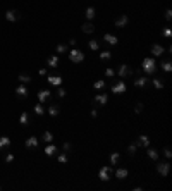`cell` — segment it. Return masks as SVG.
Segmentation results:
<instances>
[{"label": "cell", "mask_w": 172, "mask_h": 191, "mask_svg": "<svg viewBox=\"0 0 172 191\" xmlns=\"http://www.w3.org/2000/svg\"><path fill=\"white\" fill-rule=\"evenodd\" d=\"M141 71L146 74V76H151V74L157 72V62H155L153 57H146V59H143Z\"/></svg>", "instance_id": "cell-1"}, {"label": "cell", "mask_w": 172, "mask_h": 191, "mask_svg": "<svg viewBox=\"0 0 172 191\" xmlns=\"http://www.w3.org/2000/svg\"><path fill=\"white\" fill-rule=\"evenodd\" d=\"M117 74H119L120 78H131L134 74V69L129 64H120L119 69H117Z\"/></svg>", "instance_id": "cell-2"}, {"label": "cell", "mask_w": 172, "mask_h": 191, "mask_svg": "<svg viewBox=\"0 0 172 191\" xmlns=\"http://www.w3.org/2000/svg\"><path fill=\"white\" fill-rule=\"evenodd\" d=\"M69 59H71V62H74V64H79V62L84 60V53H83L79 48H72V50L69 52Z\"/></svg>", "instance_id": "cell-3"}, {"label": "cell", "mask_w": 172, "mask_h": 191, "mask_svg": "<svg viewBox=\"0 0 172 191\" xmlns=\"http://www.w3.org/2000/svg\"><path fill=\"white\" fill-rule=\"evenodd\" d=\"M114 172V169L112 167H107V165H103L102 169L98 170V177H100V181H108L110 179V174Z\"/></svg>", "instance_id": "cell-4"}, {"label": "cell", "mask_w": 172, "mask_h": 191, "mask_svg": "<svg viewBox=\"0 0 172 191\" xmlns=\"http://www.w3.org/2000/svg\"><path fill=\"white\" fill-rule=\"evenodd\" d=\"M22 16H21V12L19 10H7L5 12V19H7L9 22H16V21H19Z\"/></svg>", "instance_id": "cell-5"}, {"label": "cell", "mask_w": 172, "mask_h": 191, "mask_svg": "<svg viewBox=\"0 0 172 191\" xmlns=\"http://www.w3.org/2000/svg\"><path fill=\"white\" fill-rule=\"evenodd\" d=\"M107 102H108V96L105 93H100V95L93 96V103L96 107H103V105H107Z\"/></svg>", "instance_id": "cell-6"}, {"label": "cell", "mask_w": 172, "mask_h": 191, "mask_svg": "<svg viewBox=\"0 0 172 191\" xmlns=\"http://www.w3.org/2000/svg\"><path fill=\"white\" fill-rule=\"evenodd\" d=\"M47 83H50L52 86L59 88L62 84V76H59V74H50V76H47Z\"/></svg>", "instance_id": "cell-7"}, {"label": "cell", "mask_w": 172, "mask_h": 191, "mask_svg": "<svg viewBox=\"0 0 172 191\" xmlns=\"http://www.w3.org/2000/svg\"><path fill=\"white\" fill-rule=\"evenodd\" d=\"M127 90V86H126V83L122 81H117L112 84V93H115V95H119V93H124V91Z\"/></svg>", "instance_id": "cell-8"}, {"label": "cell", "mask_w": 172, "mask_h": 191, "mask_svg": "<svg viewBox=\"0 0 172 191\" xmlns=\"http://www.w3.org/2000/svg\"><path fill=\"white\" fill-rule=\"evenodd\" d=\"M127 22H129V18L126 16V14H120L119 18L114 21V24H115V28H119V29H120V28H126V26H127Z\"/></svg>", "instance_id": "cell-9"}, {"label": "cell", "mask_w": 172, "mask_h": 191, "mask_svg": "<svg viewBox=\"0 0 172 191\" xmlns=\"http://www.w3.org/2000/svg\"><path fill=\"white\" fill-rule=\"evenodd\" d=\"M169 170H170V164H167V162H163V164H157V172L160 174V176H169Z\"/></svg>", "instance_id": "cell-10"}, {"label": "cell", "mask_w": 172, "mask_h": 191, "mask_svg": "<svg viewBox=\"0 0 172 191\" xmlns=\"http://www.w3.org/2000/svg\"><path fill=\"white\" fill-rule=\"evenodd\" d=\"M50 96H52V91L50 90H40L38 91V102H40V103L48 102V100H50Z\"/></svg>", "instance_id": "cell-11"}, {"label": "cell", "mask_w": 172, "mask_h": 191, "mask_svg": "<svg viewBox=\"0 0 172 191\" xmlns=\"http://www.w3.org/2000/svg\"><path fill=\"white\" fill-rule=\"evenodd\" d=\"M136 146H141V148H148L150 146V138L146 134H141V136H138V143Z\"/></svg>", "instance_id": "cell-12"}, {"label": "cell", "mask_w": 172, "mask_h": 191, "mask_svg": "<svg viewBox=\"0 0 172 191\" xmlns=\"http://www.w3.org/2000/svg\"><path fill=\"white\" fill-rule=\"evenodd\" d=\"M148 83H150L148 76H139V78L134 79V86H136V88H145Z\"/></svg>", "instance_id": "cell-13"}, {"label": "cell", "mask_w": 172, "mask_h": 191, "mask_svg": "<svg viewBox=\"0 0 172 191\" xmlns=\"http://www.w3.org/2000/svg\"><path fill=\"white\" fill-rule=\"evenodd\" d=\"M16 95H17V98H26V96L29 95V91H28V88L24 84H19L16 88Z\"/></svg>", "instance_id": "cell-14"}, {"label": "cell", "mask_w": 172, "mask_h": 191, "mask_svg": "<svg viewBox=\"0 0 172 191\" xmlns=\"http://www.w3.org/2000/svg\"><path fill=\"white\" fill-rule=\"evenodd\" d=\"M103 41H105V43H108V45H117V43H119L117 36L115 35H110V33H105V35H103Z\"/></svg>", "instance_id": "cell-15"}, {"label": "cell", "mask_w": 172, "mask_h": 191, "mask_svg": "<svg viewBox=\"0 0 172 191\" xmlns=\"http://www.w3.org/2000/svg\"><path fill=\"white\" fill-rule=\"evenodd\" d=\"M38 145H40V141H38V138H36V136H29V138L26 139V148H28V150L36 148Z\"/></svg>", "instance_id": "cell-16"}, {"label": "cell", "mask_w": 172, "mask_h": 191, "mask_svg": "<svg viewBox=\"0 0 172 191\" xmlns=\"http://www.w3.org/2000/svg\"><path fill=\"white\" fill-rule=\"evenodd\" d=\"M151 55L153 57H162L163 55V47L162 45H158V43L151 45Z\"/></svg>", "instance_id": "cell-17"}, {"label": "cell", "mask_w": 172, "mask_h": 191, "mask_svg": "<svg viewBox=\"0 0 172 191\" xmlns=\"http://www.w3.org/2000/svg\"><path fill=\"white\" fill-rule=\"evenodd\" d=\"M48 115H50V117H57V115H59L60 114V107L57 103H53V105H50V107H48Z\"/></svg>", "instance_id": "cell-18"}, {"label": "cell", "mask_w": 172, "mask_h": 191, "mask_svg": "<svg viewBox=\"0 0 172 191\" xmlns=\"http://www.w3.org/2000/svg\"><path fill=\"white\" fill-rule=\"evenodd\" d=\"M47 64L48 67H52V69H55V67H59V55H52L47 59Z\"/></svg>", "instance_id": "cell-19"}, {"label": "cell", "mask_w": 172, "mask_h": 191, "mask_svg": "<svg viewBox=\"0 0 172 191\" xmlns=\"http://www.w3.org/2000/svg\"><path fill=\"white\" fill-rule=\"evenodd\" d=\"M146 153H148V158H151L153 162H157L158 160V157H160V153L155 150V148H146Z\"/></svg>", "instance_id": "cell-20"}, {"label": "cell", "mask_w": 172, "mask_h": 191, "mask_svg": "<svg viewBox=\"0 0 172 191\" xmlns=\"http://www.w3.org/2000/svg\"><path fill=\"white\" fill-rule=\"evenodd\" d=\"M95 31V26H93V21H88L83 24V33H86V35H91Z\"/></svg>", "instance_id": "cell-21"}, {"label": "cell", "mask_w": 172, "mask_h": 191, "mask_svg": "<svg viewBox=\"0 0 172 191\" xmlns=\"http://www.w3.org/2000/svg\"><path fill=\"white\" fill-rule=\"evenodd\" d=\"M160 67H162V71H165V72H170V71H172V62H170V59H165V60H162Z\"/></svg>", "instance_id": "cell-22"}, {"label": "cell", "mask_w": 172, "mask_h": 191, "mask_svg": "<svg viewBox=\"0 0 172 191\" xmlns=\"http://www.w3.org/2000/svg\"><path fill=\"white\" fill-rule=\"evenodd\" d=\"M7 146H10V138H7V136H0V150H5Z\"/></svg>", "instance_id": "cell-23"}, {"label": "cell", "mask_w": 172, "mask_h": 191, "mask_svg": "<svg viewBox=\"0 0 172 191\" xmlns=\"http://www.w3.org/2000/svg\"><path fill=\"white\" fill-rule=\"evenodd\" d=\"M127 174H129L127 169H117L115 170V177L117 179H126V177H127Z\"/></svg>", "instance_id": "cell-24"}, {"label": "cell", "mask_w": 172, "mask_h": 191, "mask_svg": "<svg viewBox=\"0 0 172 191\" xmlns=\"http://www.w3.org/2000/svg\"><path fill=\"white\" fill-rule=\"evenodd\" d=\"M55 152H57V146H55V145H50V143H48V146L45 148V155H47V157H52V155H55Z\"/></svg>", "instance_id": "cell-25"}, {"label": "cell", "mask_w": 172, "mask_h": 191, "mask_svg": "<svg viewBox=\"0 0 172 191\" xmlns=\"http://www.w3.org/2000/svg\"><path fill=\"white\" fill-rule=\"evenodd\" d=\"M95 9L93 7H88V9H86V12H84V16H86V19H88V21H93L95 19Z\"/></svg>", "instance_id": "cell-26"}, {"label": "cell", "mask_w": 172, "mask_h": 191, "mask_svg": "<svg viewBox=\"0 0 172 191\" xmlns=\"http://www.w3.org/2000/svg\"><path fill=\"white\" fill-rule=\"evenodd\" d=\"M119 160H120V153L119 152H114L110 155V164L112 165H117V164H119Z\"/></svg>", "instance_id": "cell-27"}, {"label": "cell", "mask_w": 172, "mask_h": 191, "mask_svg": "<svg viewBox=\"0 0 172 191\" xmlns=\"http://www.w3.org/2000/svg\"><path fill=\"white\" fill-rule=\"evenodd\" d=\"M19 122H21L22 126H28V124H29V115L26 112H22L21 115H19Z\"/></svg>", "instance_id": "cell-28"}, {"label": "cell", "mask_w": 172, "mask_h": 191, "mask_svg": "<svg viewBox=\"0 0 172 191\" xmlns=\"http://www.w3.org/2000/svg\"><path fill=\"white\" fill-rule=\"evenodd\" d=\"M41 139L45 141V143H52V139H53V134H52V131H45L41 136Z\"/></svg>", "instance_id": "cell-29"}, {"label": "cell", "mask_w": 172, "mask_h": 191, "mask_svg": "<svg viewBox=\"0 0 172 191\" xmlns=\"http://www.w3.org/2000/svg\"><path fill=\"white\" fill-rule=\"evenodd\" d=\"M69 52V47L65 43H59L57 45V53H67Z\"/></svg>", "instance_id": "cell-30"}, {"label": "cell", "mask_w": 172, "mask_h": 191, "mask_svg": "<svg viewBox=\"0 0 172 191\" xmlns=\"http://www.w3.org/2000/svg\"><path fill=\"white\" fill-rule=\"evenodd\" d=\"M17 79H19L22 84H26V83H31V76H29V74H19V78H17Z\"/></svg>", "instance_id": "cell-31"}, {"label": "cell", "mask_w": 172, "mask_h": 191, "mask_svg": "<svg viewBox=\"0 0 172 191\" xmlns=\"http://www.w3.org/2000/svg\"><path fill=\"white\" fill-rule=\"evenodd\" d=\"M33 110H34V114H36V115H43V114H45V109H43L41 103H36Z\"/></svg>", "instance_id": "cell-32"}, {"label": "cell", "mask_w": 172, "mask_h": 191, "mask_svg": "<svg viewBox=\"0 0 172 191\" xmlns=\"http://www.w3.org/2000/svg\"><path fill=\"white\" fill-rule=\"evenodd\" d=\"M88 47H90V50H98V47H100V43L98 41H96V40H90V41H88Z\"/></svg>", "instance_id": "cell-33"}, {"label": "cell", "mask_w": 172, "mask_h": 191, "mask_svg": "<svg viewBox=\"0 0 172 191\" xmlns=\"http://www.w3.org/2000/svg\"><path fill=\"white\" fill-rule=\"evenodd\" d=\"M93 88H95V90H102V88H105V81H103V79L95 81V83H93Z\"/></svg>", "instance_id": "cell-34"}, {"label": "cell", "mask_w": 172, "mask_h": 191, "mask_svg": "<svg viewBox=\"0 0 172 191\" xmlns=\"http://www.w3.org/2000/svg\"><path fill=\"white\" fill-rule=\"evenodd\" d=\"M151 83H153V86L157 88V90H162V88H163V81H162V79H158V78H155Z\"/></svg>", "instance_id": "cell-35"}, {"label": "cell", "mask_w": 172, "mask_h": 191, "mask_svg": "<svg viewBox=\"0 0 172 191\" xmlns=\"http://www.w3.org/2000/svg\"><path fill=\"white\" fill-rule=\"evenodd\" d=\"M110 57H112V52H108V50H105V52L100 53V59H102V60H108Z\"/></svg>", "instance_id": "cell-36"}, {"label": "cell", "mask_w": 172, "mask_h": 191, "mask_svg": "<svg viewBox=\"0 0 172 191\" xmlns=\"http://www.w3.org/2000/svg\"><path fill=\"white\" fill-rule=\"evenodd\" d=\"M143 109H145V105H143L141 102H139V103H136V107H134V114H141Z\"/></svg>", "instance_id": "cell-37"}, {"label": "cell", "mask_w": 172, "mask_h": 191, "mask_svg": "<svg viewBox=\"0 0 172 191\" xmlns=\"http://www.w3.org/2000/svg\"><path fill=\"white\" fill-rule=\"evenodd\" d=\"M136 145H129V146H127V153H129V155H131V157H133L134 155V153H136Z\"/></svg>", "instance_id": "cell-38"}, {"label": "cell", "mask_w": 172, "mask_h": 191, "mask_svg": "<svg viewBox=\"0 0 172 191\" xmlns=\"http://www.w3.org/2000/svg\"><path fill=\"white\" fill-rule=\"evenodd\" d=\"M163 155L167 157V158H170V157H172V150H170V146H165V148H163Z\"/></svg>", "instance_id": "cell-39"}, {"label": "cell", "mask_w": 172, "mask_h": 191, "mask_svg": "<svg viewBox=\"0 0 172 191\" xmlns=\"http://www.w3.org/2000/svg\"><path fill=\"white\" fill-rule=\"evenodd\" d=\"M59 162H60V164H67V155H65V153H60V155H59Z\"/></svg>", "instance_id": "cell-40"}, {"label": "cell", "mask_w": 172, "mask_h": 191, "mask_svg": "<svg viewBox=\"0 0 172 191\" xmlns=\"http://www.w3.org/2000/svg\"><path fill=\"white\" fill-rule=\"evenodd\" d=\"M105 76H107V78H114V76H115V71L114 69H105Z\"/></svg>", "instance_id": "cell-41"}, {"label": "cell", "mask_w": 172, "mask_h": 191, "mask_svg": "<svg viewBox=\"0 0 172 191\" xmlns=\"http://www.w3.org/2000/svg\"><path fill=\"white\" fill-rule=\"evenodd\" d=\"M57 96H59V98H64V96H65V90H64V88L59 86V90H57Z\"/></svg>", "instance_id": "cell-42"}, {"label": "cell", "mask_w": 172, "mask_h": 191, "mask_svg": "<svg viewBox=\"0 0 172 191\" xmlns=\"http://www.w3.org/2000/svg\"><path fill=\"white\" fill-rule=\"evenodd\" d=\"M163 36H165V38H170V36H172V29H170V28H165V29H163Z\"/></svg>", "instance_id": "cell-43"}, {"label": "cell", "mask_w": 172, "mask_h": 191, "mask_svg": "<svg viewBox=\"0 0 172 191\" xmlns=\"http://www.w3.org/2000/svg\"><path fill=\"white\" fill-rule=\"evenodd\" d=\"M5 162H7V164H12V162H14V155H12V153L5 155Z\"/></svg>", "instance_id": "cell-44"}, {"label": "cell", "mask_w": 172, "mask_h": 191, "mask_svg": "<svg viewBox=\"0 0 172 191\" xmlns=\"http://www.w3.org/2000/svg\"><path fill=\"white\" fill-rule=\"evenodd\" d=\"M165 19H167V21H170V19H172V10L170 9L165 10Z\"/></svg>", "instance_id": "cell-45"}, {"label": "cell", "mask_w": 172, "mask_h": 191, "mask_svg": "<svg viewBox=\"0 0 172 191\" xmlns=\"http://www.w3.org/2000/svg\"><path fill=\"white\" fill-rule=\"evenodd\" d=\"M69 45L76 48V47H77V40H76V38H71V40H69Z\"/></svg>", "instance_id": "cell-46"}, {"label": "cell", "mask_w": 172, "mask_h": 191, "mask_svg": "<svg viewBox=\"0 0 172 191\" xmlns=\"http://www.w3.org/2000/svg\"><path fill=\"white\" fill-rule=\"evenodd\" d=\"M72 150V145L71 143H64V152H71Z\"/></svg>", "instance_id": "cell-47"}, {"label": "cell", "mask_w": 172, "mask_h": 191, "mask_svg": "<svg viewBox=\"0 0 172 191\" xmlns=\"http://www.w3.org/2000/svg\"><path fill=\"white\" fill-rule=\"evenodd\" d=\"M90 115H91V117H96V115H98V110H96V109H91Z\"/></svg>", "instance_id": "cell-48"}, {"label": "cell", "mask_w": 172, "mask_h": 191, "mask_svg": "<svg viewBox=\"0 0 172 191\" xmlns=\"http://www.w3.org/2000/svg\"><path fill=\"white\" fill-rule=\"evenodd\" d=\"M40 74L41 76H47V69H40Z\"/></svg>", "instance_id": "cell-49"}, {"label": "cell", "mask_w": 172, "mask_h": 191, "mask_svg": "<svg viewBox=\"0 0 172 191\" xmlns=\"http://www.w3.org/2000/svg\"><path fill=\"white\" fill-rule=\"evenodd\" d=\"M0 189H2V188H0Z\"/></svg>", "instance_id": "cell-50"}]
</instances>
